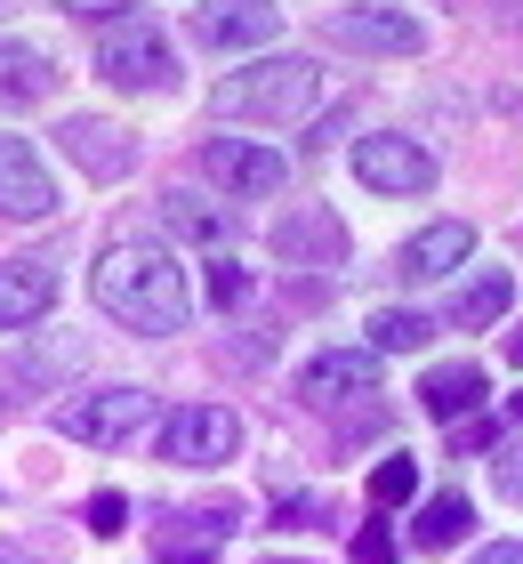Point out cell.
Returning a JSON list of instances; mask_svg holds the SVG:
<instances>
[{
  "mask_svg": "<svg viewBox=\"0 0 523 564\" xmlns=\"http://www.w3.org/2000/svg\"><path fill=\"white\" fill-rule=\"evenodd\" d=\"M97 306L113 323H129V330H145V339H170V330H186V274H177V259L170 250H153V242H113L97 259Z\"/></svg>",
  "mask_w": 523,
  "mask_h": 564,
  "instance_id": "6da1fadb",
  "label": "cell"
},
{
  "mask_svg": "<svg viewBox=\"0 0 523 564\" xmlns=\"http://www.w3.org/2000/svg\"><path fill=\"white\" fill-rule=\"evenodd\" d=\"M314 97H323V73H314L306 57H266V65H242L218 82V106L226 121H298Z\"/></svg>",
  "mask_w": 523,
  "mask_h": 564,
  "instance_id": "7a4b0ae2",
  "label": "cell"
},
{
  "mask_svg": "<svg viewBox=\"0 0 523 564\" xmlns=\"http://www.w3.org/2000/svg\"><path fill=\"white\" fill-rule=\"evenodd\" d=\"M233 444H242V420L226 403H186L162 427V459H177V468H218V459H233Z\"/></svg>",
  "mask_w": 523,
  "mask_h": 564,
  "instance_id": "3957f363",
  "label": "cell"
},
{
  "mask_svg": "<svg viewBox=\"0 0 523 564\" xmlns=\"http://www.w3.org/2000/svg\"><path fill=\"white\" fill-rule=\"evenodd\" d=\"M153 412L145 388H97V395H73L57 403V427L73 435V444H121V435H138Z\"/></svg>",
  "mask_w": 523,
  "mask_h": 564,
  "instance_id": "277c9868",
  "label": "cell"
},
{
  "mask_svg": "<svg viewBox=\"0 0 523 564\" xmlns=\"http://www.w3.org/2000/svg\"><path fill=\"white\" fill-rule=\"evenodd\" d=\"M355 177H362V186H371V194H427L435 186V153L427 145H418V138H362L355 145Z\"/></svg>",
  "mask_w": 523,
  "mask_h": 564,
  "instance_id": "5b68a950",
  "label": "cell"
},
{
  "mask_svg": "<svg viewBox=\"0 0 523 564\" xmlns=\"http://www.w3.org/2000/svg\"><path fill=\"white\" fill-rule=\"evenodd\" d=\"M57 145H65V162L81 177H97V186H113V177L138 170V138H129L121 121H97V113H73L57 130Z\"/></svg>",
  "mask_w": 523,
  "mask_h": 564,
  "instance_id": "8992f818",
  "label": "cell"
},
{
  "mask_svg": "<svg viewBox=\"0 0 523 564\" xmlns=\"http://www.w3.org/2000/svg\"><path fill=\"white\" fill-rule=\"evenodd\" d=\"M330 41H338V48H371V57H418V48H427L418 17L379 9V0H362V9H338V17H330Z\"/></svg>",
  "mask_w": 523,
  "mask_h": 564,
  "instance_id": "52a82bcc",
  "label": "cell"
},
{
  "mask_svg": "<svg viewBox=\"0 0 523 564\" xmlns=\"http://www.w3.org/2000/svg\"><path fill=\"white\" fill-rule=\"evenodd\" d=\"M298 395H306V403H355V395H379V347H323V355L298 371Z\"/></svg>",
  "mask_w": 523,
  "mask_h": 564,
  "instance_id": "ba28073f",
  "label": "cell"
},
{
  "mask_svg": "<svg viewBox=\"0 0 523 564\" xmlns=\"http://www.w3.org/2000/svg\"><path fill=\"white\" fill-rule=\"evenodd\" d=\"M97 73H105L113 89H162V82H170V41L145 33V24H121V33H105Z\"/></svg>",
  "mask_w": 523,
  "mask_h": 564,
  "instance_id": "9c48e42d",
  "label": "cell"
},
{
  "mask_svg": "<svg viewBox=\"0 0 523 564\" xmlns=\"http://www.w3.org/2000/svg\"><path fill=\"white\" fill-rule=\"evenodd\" d=\"M274 33H282V9H266V0H201L194 9L201 48H266Z\"/></svg>",
  "mask_w": 523,
  "mask_h": 564,
  "instance_id": "30bf717a",
  "label": "cell"
},
{
  "mask_svg": "<svg viewBox=\"0 0 523 564\" xmlns=\"http://www.w3.org/2000/svg\"><path fill=\"white\" fill-rule=\"evenodd\" d=\"M201 170L218 177L226 194H242V202H258V194H282V153L250 145V138H209V145H201Z\"/></svg>",
  "mask_w": 523,
  "mask_h": 564,
  "instance_id": "8fae6325",
  "label": "cell"
},
{
  "mask_svg": "<svg viewBox=\"0 0 523 564\" xmlns=\"http://www.w3.org/2000/svg\"><path fill=\"white\" fill-rule=\"evenodd\" d=\"M57 210V177L24 138H0V218H48Z\"/></svg>",
  "mask_w": 523,
  "mask_h": 564,
  "instance_id": "7c38bea8",
  "label": "cell"
},
{
  "mask_svg": "<svg viewBox=\"0 0 523 564\" xmlns=\"http://www.w3.org/2000/svg\"><path fill=\"white\" fill-rule=\"evenodd\" d=\"M274 250L291 267H347V226H338V210L306 202V210H291V218L274 226Z\"/></svg>",
  "mask_w": 523,
  "mask_h": 564,
  "instance_id": "4fadbf2b",
  "label": "cell"
},
{
  "mask_svg": "<svg viewBox=\"0 0 523 564\" xmlns=\"http://www.w3.org/2000/svg\"><path fill=\"white\" fill-rule=\"evenodd\" d=\"M242 508L218 500V508H194V517H170V532L153 541V564H218V541L233 532Z\"/></svg>",
  "mask_w": 523,
  "mask_h": 564,
  "instance_id": "5bb4252c",
  "label": "cell"
},
{
  "mask_svg": "<svg viewBox=\"0 0 523 564\" xmlns=\"http://www.w3.org/2000/svg\"><path fill=\"white\" fill-rule=\"evenodd\" d=\"M467 250H476V226L443 218V226H427V235H411V242H403L395 274H411V282H443L451 267H467Z\"/></svg>",
  "mask_w": 523,
  "mask_h": 564,
  "instance_id": "9a60e30c",
  "label": "cell"
},
{
  "mask_svg": "<svg viewBox=\"0 0 523 564\" xmlns=\"http://www.w3.org/2000/svg\"><path fill=\"white\" fill-rule=\"evenodd\" d=\"M48 306H57V274H48L41 259H9V267H0V330L41 323Z\"/></svg>",
  "mask_w": 523,
  "mask_h": 564,
  "instance_id": "2e32d148",
  "label": "cell"
},
{
  "mask_svg": "<svg viewBox=\"0 0 523 564\" xmlns=\"http://www.w3.org/2000/svg\"><path fill=\"white\" fill-rule=\"evenodd\" d=\"M483 395H491L483 364H443V371H427V379H418V403H427L435 420H467Z\"/></svg>",
  "mask_w": 523,
  "mask_h": 564,
  "instance_id": "e0dca14e",
  "label": "cell"
},
{
  "mask_svg": "<svg viewBox=\"0 0 523 564\" xmlns=\"http://www.w3.org/2000/svg\"><path fill=\"white\" fill-rule=\"evenodd\" d=\"M0 89L9 97H48L57 89V57L24 33H0Z\"/></svg>",
  "mask_w": 523,
  "mask_h": 564,
  "instance_id": "ac0fdd59",
  "label": "cell"
},
{
  "mask_svg": "<svg viewBox=\"0 0 523 564\" xmlns=\"http://www.w3.org/2000/svg\"><path fill=\"white\" fill-rule=\"evenodd\" d=\"M467 524H476V508H467L459 492H443V500H427V508L411 517V541H418V549H459Z\"/></svg>",
  "mask_w": 523,
  "mask_h": 564,
  "instance_id": "d6986e66",
  "label": "cell"
},
{
  "mask_svg": "<svg viewBox=\"0 0 523 564\" xmlns=\"http://www.w3.org/2000/svg\"><path fill=\"white\" fill-rule=\"evenodd\" d=\"M508 299H515V282L491 267V274H476V282H467V291L451 299V323H459V330H483V323H500V315H508Z\"/></svg>",
  "mask_w": 523,
  "mask_h": 564,
  "instance_id": "ffe728a7",
  "label": "cell"
},
{
  "mask_svg": "<svg viewBox=\"0 0 523 564\" xmlns=\"http://www.w3.org/2000/svg\"><path fill=\"white\" fill-rule=\"evenodd\" d=\"M427 339H435V323L411 315V306H379V315H371V347L379 355H418Z\"/></svg>",
  "mask_w": 523,
  "mask_h": 564,
  "instance_id": "44dd1931",
  "label": "cell"
},
{
  "mask_svg": "<svg viewBox=\"0 0 523 564\" xmlns=\"http://www.w3.org/2000/svg\"><path fill=\"white\" fill-rule=\"evenodd\" d=\"M162 218H170L186 242H209V250L226 242V210H209L201 194H162Z\"/></svg>",
  "mask_w": 523,
  "mask_h": 564,
  "instance_id": "7402d4cb",
  "label": "cell"
},
{
  "mask_svg": "<svg viewBox=\"0 0 523 564\" xmlns=\"http://www.w3.org/2000/svg\"><path fill=\"white\" fill-rule=\"evenodd\" d=\"M418 492V459H379V468H371V500L379 508H403Z\"/></svg>",
  "mask_w": 523,
  "mask_h": 564,
  "instance_id": "603a6c76",
  "label": "cell"
},
{
  "mask_svg": "<svg viewBox=\"0 0 523 564\" xmlns=\"http://www.w3.org/2000/svg\"><path fill=\"white\" fill-rule=\"evenodd\" d=\"M121 524H129V500H121V492H97V500H89V532H97V541H113Z\"/></svg>",
  "mask_w": 523,
  "mask_h": 564,
  "instance_id": "cb8c5ba5",
  "label": "cell"
},
{
  "mask_svg": "<svg viewBox=\"0 0 523 564\" xmlns=\"http://www.w3.org/2000/svg\"><path fill=\"white\" fill-rule=\"evenodd\" d=\"M65 17H81V24H113V17H129L138 0H57Z\"/></svg>",
  "mask_w": 523,
  "mask_h": 564,
  "instance_id": "d4e9b609",
  "label": "cell"
},
{
  "mask_svg": "<svg viewBox=\"0 0 523 564\" xmlns=\"http://www.w3.org/2000/svg\"><path fill=\"white\" fill-rule=\"evenodd\" d=\"M491 476H500V492L523 508V444H500V459H491Z\"/></svg>",
  "mask_w": 523,
  "mask_h": 564,
  "instance_id": "484cf974",
  "label": "cell"
},
{
  "mask_svg": "<svg viewBox=\"0 0 523 564\" xmlns=\"http://www.w3.org/2000/svg\"><path fill=\"white\" fill-rule=\"evenodd\" d=\"M209 299H218V306H242V299H250V274H242V267H209Z\"/></svg>",
  "mask_w": 523,
  "mask_h": 564,
  "instance_id": "4316f807",
  "label": "cell"
},
{
  "mask_svg": "<svg viewBox=\"0 0 523 564\" xmlns=\"http://www.w3.org/2000/svg\"><path fill=\"white\" fill-rule=\"evenodd\" d=\"M355 564H395V541H386V524H371V532L355 541Z\"/></svg>",
  "mask_w": 523,
  "mask_h": 564,
  "instance_id": "83f0119b",
  "label": "cell"
},
{
  "mask_svg": "<svg viewBox=\"0 0 523 564\" xmlns=\"http://www.w3.org/2000/svg\"><path fill=\"white\" fill-rule=\"evenodd\" d=\"M476 564H523V541H500V549H483Z\"/></svg>",
  "mask_w": 523,
  "mask_h": 564,
  "instance_id": "f1b7e54d",
  "label": "cell"
},
{
  "mask_svg": "<svg viewBox=\"0 0 523 564\" xmlns=\"http://www.w3.org/2000/svg\"><path fill=\"white\" fill-rule=\"evenodd\" d=\"M508 364H523V323L508 330Z\"/></svg>",
  "mask_w": 523,
  "mask_h": 564,
  "instance_id": "f546056e",
  "label": "cell"
},
{
  "mask_svg": "<svg viewBox=\"0 0 523 564\" xmlns=\"http://www.w3.org/2000/svg\"><path fill=\"white\" fill-rule=\"evenodd\" d=\"M266 564H306V556H266Z\"/></svg>",
  "mask_w": 523,
  "mask_h": 564,
  "instance_id": "4dcf8cb0",
  "label": "cell"
},
{
  "mask_svg": "<svg viewBox=\"0 0 523 564\" xmlns=\"http://www.w3.org/2000/svg\"><path fill=\"white\" fill-rule=\"evenodd\" d=\"M0 564H24V556H9V549H0Z\"/></svg>",
  "mask_w": 523,
  "mask_h": 564,
  "instance_id": "1f68e13d",
  "label": "cell"
},
{
  "mask_svg": "<svg viewBox=\"0 0 523 564\" xmlns=\"http://www.w3.org/2000/svg\"><path fill=\"white\" fill-rule=\"evenodd\" d=\"M515 420H523V395H515Z\"/></svg>",
  "mask_w": 523,
  "mask_h": 564,
  "instance_id": "d6a6232c",
  "label": "cell"
}]
</instances>
